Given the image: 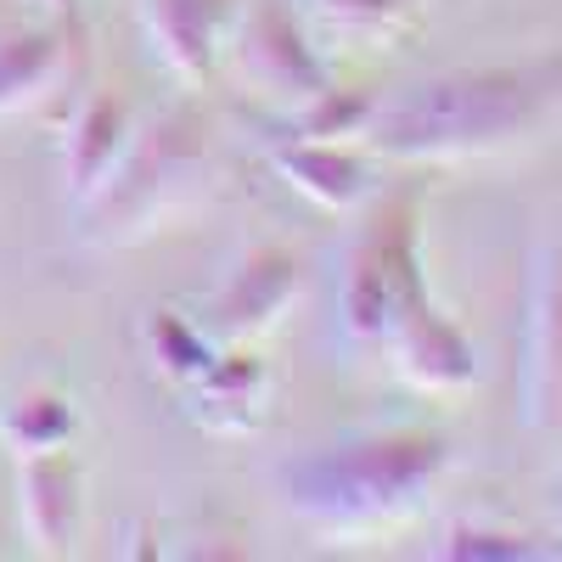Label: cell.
Instances as JSON below:
<instances>
[{
  "label": "cell",
  "instance_id": "4",
  "mask_svg": "<svg viewBox=\"0 0 562 562\" xmlns=\"http://www.w3.org/2000/svg\"><path fill=\"white\" fill-rule=\"evenodd\" d=\"M203 180V140L186 124H147L130 135L113 175L90 192V237H140L164 209L186 198V186Z\"/></svg>",
  "mask_w": 562,
  "mask_h": 562
},
{
  "label": "cell",
  "instance_id": "14",
  "mask_svg": "<svg viewBox=\"0 0 562 562\" xmlns=\"http://www.w3.org/2000/svg\"><path fill=\"white\" fill-rule=\"evenodd\" d=\"M63 74V34L57 29H18L0 34V113H23L40 102Z\"/></svg>",
  "mask_w": 562,
  "mask_h": 562
},
{
  "label": "cell",
  "instance_id": "18",
  "mask_svg": "<svg viewBox=\"0 0 562 562\" xmlns=\"http://www.w3.org/2000/svg\"><path fill=\"white\" fill-rule=\"evenodd\" d=\"M147 349H153V360L169 371V378H180V383H192L198 371L220 355V349H214V338L203 333V326L180 321V315H169V310H158V315H153V326H147Z\"/></svg>",
  "mask_w": 562,
  "mask_h": 562
},
{
  "label": "cell",
  "instance_id": "12",
  "mask_svg": "<svg viewBox=\"0 0 562 562\" xmlns=\"http://www.w3.org/2000/svg\"><path fill=\"white\" fill-rule=\"evenodd\" d=\"M130 135H135V119L119 97L97 90V97L79 102V113L68 119V135H63V180L79 203L113 175V164L130 147Z\"/></svg>",
  "mask_w": 562,
  "mask_h": 562
},
{
  "label": "cell",
  "instance_id": "19",
  "mask_svg": "<svg viewBox=\"0 0 562 562\" xmlns=\"http://www.w3.org/2000/svg\"><path fill=\"white\" fill-rule=\"evenodd\" d=\"M557 546H535L529 535L484 529V524H456L439 546V557H473V562H518V557H551Z\"/></svg>",
  "mask_w": 562,
  "mask_h": 562
},
{
  "label": "cell",
  "instance_id": "2",
  "mask_svg": "<svg viewBox=\"0 0 562 562\" xmlns=\"http://www.w3.org/2000/svg\"><path fill=\"white\" fill-rule=\"evenodd\" d=\"M450 467V445L439 434H366L326 450H304L281 467V495L321 535L360 540L405 524L428 506L434 484Z\"/></svg>",
  "mask_w": 562,
  "mask_h": 562
},
{
  "label": "cell",
  "instance_id": "7",
  "mask_svg": "<svg viewBox=\"0 0 562 562\" xmlns=\"http://www.w3.org/2000/svg\"><path fill=\"white\" fill-rule=\"evenodd\" d=\"M243 0H140V29L153 40V57L186 79L203 85L220 68L225 52V29L237 18Z\"/></svg>",
  "mask_w": 562,
  "mask_h": 562
},
{
  "label": "cell",
  "instance_id": "13",
  "mask_svg": "<svg viewBox=\"0 0 562 562\" xmlns=\"http://www.w3.org/2000/svg\"><path fill=\"white\" fill-rule=\"evenodd\" d=\"M270 394V371L254 355H214L192 378V416L214 434H243L259 422Z\"/></svg>",
  "mask_w": 562,
  "mask_h": 562
},
{
  "label": "cell",
  "instance_id": "1",
  "mask_svg": "<svg viewBox=\"0 0 562 562\" xmlns=\"http://www.w3.org/2000/svg\"><path fill=\"white\" fill-rule=\"evenodd\" d=\"M562 119V52L450 68L378 102L366 147L394 164H467L535 140Z\"/></svg>",
  "mask_w": 562,
  "mask_h": 562
},
{
  "label": "cell",
  "instance_id": "10",
  "mask_svg": "<svg viewBox=\"0 0 562 562\" xmlns=\"http://www.w3.org/2000/svg\"><path fill=\"white\" fill-rule=\"evenodd\" d=\"M276 169L293 180V192H304L310 203H321L326 214H355L378 175H371V158L344 147V140H310V135H288L276 147Z\"/></svg>",
  "mask_w": 562,
  "mask_h": 562
},
{
  "label": "cell",
  "instance_id": "9",
  "mask_svg": "<svg viewBox=\"0 0 562 562\" xmlns=\"http://www.w3.org/2000/svg\"><path fill=\"white\" fill-rule=\"evenodd\" d=\"M389 349V360H394V371L411 383V389H422V394H456V389H467L479 378V355H473V344H467V333L461 326L434 304L428 315H416L411 326H400V333L383 344Z\"/></svg>",
  "mask_w": 562,
  "mask_h": 562
},
{
  "label": "cell",
  "instance_id": "6",
  "mask_svg": "<svg viewBox=\"0 0 562 562\" xmlns=\"http://www.w3.org/2000/svg\"><path fill=\"white\" fill-rule=\"evenodd\" d=\"M524 422L562 439V214L535 248L529 321H524Z\"/></svg>",
  "mask_w": 562,
  "mask_h": 562
},
{
  "label": "cell",
  "instance_id": "15",
  "mask_svg": "<svg viewBox=\"0 0 562 562\" xmlns=\"http://www.w3.org/2000/svg\"><path fill=\"white\" fill-rule=\"evenodd\" d=\"M0 434H7V445L18 456H40V450H63L68 434H74V411L68 400L57 394H29L7 411V422H0Z\"/></svg>",
  "mask_w": 562,
  "mask_h": 562
},
{
  "label": "cell",
  "instance_id": "8",
  "mask_svg": "<svg viewBox=\"0 0 562 562\" xmlns=\"http://www.w3.org/2000/svg\"><path fill=\"white\" fill-rule=\"evenodd\" d=\"M293 293H299V265L288 254H276V248H259V254H248L237 270H231V281L214 293L203 333L214 344L259 338L265 326L281 321V310L293 304Z\"/></svg>",
  "mask_w": 562,
  "mask_h": 562
},
{
  "label": "cell",
  "instance_id": "17",
  "mask_svg": "<svg viewBox=\"0 0 562 562\" xmlns=\"http://www.w3.org/2000/svg\"><path fill=\"white\" fill-rule=\"evenodd\" d=\"M371 113H378V102L366 97V90H321V97L299 113H288L293 135H310V140H349V135H366Z\"/></svg>",
  "mask_w": 562,
  "mask_h": 562
},
{
  "label": "cell",
  "instance_id": "3",
  "mask_svg": "<svg viewBox=\"0 0 562 562\" xmlns=\"http://www.w3.org/2000/svg\"><path fill=\"white\" fill-rule=\"evenodd\" d=\"M434 310L416 243V198H389L360 225L338 270V321L355 344H389L400 326Z\"/></svg>",
  "mask_w": 562,
  "mask_h": 562
},
{
  "label": "cell",
  "instance_id": "11",
  "mask_svg": "<svg viewBox=\"0 0 562 562\" xmlns=\"http://www.w3.org/2000/svg\"><path fill=\"white\" fill-rule=\"evenodd\" d=\"M18 506L34 551L63 557L79 535V467L63 450L18 456Z\"/></svg>",
  "mask_w": 562,
  "mask_h": 562
},
{
  "label": "cell",
  "instance_id": "16",
  "mask_svg": "<svg viewBox=\"0 0 562 562\" xmlns=\"http://www.w3.org/2000/svg\"><path fill=\"white\" fill-rule=\"evenodd\" d=\"M304 7L326 34L344 40H389L411 18V0H304Z\"/></svg>",
  "mask_w": 562,
  "mask_h": 562
},
{
  "label": "cell",
  "instance_id": "5",
  "mask_svg": "<svg viewBox=\"0 0 562 562\" xmlns=\"http://www.w3.org/2000/svg\"><path fill=\"white\" fill-rule=\"evenodd\" d=\"M220 63L276 113H299L321 90H333V74H326L310 34L293 23V12L270 7V0H243L237 7V18L225 29Z\"/></svg>",
  "mask_w": 562,
  "mask_h": 562
}]
</instances>
